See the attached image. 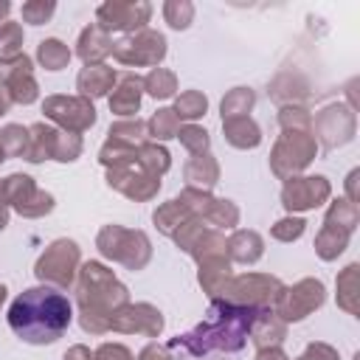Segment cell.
Returning a JSON list of instances; mask_svg holds the SVG:
<instances>
[{
	"label": "cell",
	"mask_w": 360,
	"mask_h": 360,
	"mask_svg": "<svg viewBox=\"0 0 360 360\" xmlns=\"http://www.w3.org/2000/svg\"><path fill=\"white\" fill-rule=\"evenodd\" d=\"M70 321H73V307L68 295L48 284L20 292L8 307L11 332L31 346H45L59 340L68 332Z\"/></svg>",
	"instance_id": "6da1fadb"
},
{
	"label": "cell",
	"mask_w": 360,
	"mask_h": 360,
	"mask_svg": "<svg viewBox=\"0 0 360 360\" xmlns=\"http://www.w3.org/2000/svg\"><path fill=\"white\" fill-rule=\"evenodd\" d=\"M79 321L90 335L110 332V315L129 301L127 287L98 262H87L79 267Z\"/></svg>",
	"instance_id": "7a4b0ae2"
},
{
	"label": "cell",
	"mask_w": 360,
	"mask_h": 360,
	"mask_svg": "<svg viewBox=\"0 0 360 360\" xmlns=\"http://www.w3.org/2000/svg\"><path fill=\"white\" fill-rule=\"evenodd\" d=\"M96 245H98L101 256H107L112 262H121L129 270H141L152 259V245H149L143 231H129V228H121V225H104L98 231Z\"/></svg>",
	"instance_id": "3957f363"
},
{
	"label": "cell",
	"mask_w": 360,
	"mask_h": 360,
	"mask_svg": "<svg viewBox=\"0 0 360 360\" xmlns=\"http://www.w3.org/2000/svg\"><path fill=\"white\" fill-rule=\"evenodd\" d=\"M284 290L287 287L276 276L245 273V276H231L219 298L222 301H231V304L253 307V309H276V304L284 295Z\"/></svg>",
	"instance_id": "277c9868"
},
{
	"label": "cell",
	"mask_w": 360,
	"mask_h": 360,
	"mask_svg": "<svg viewBox=\"0 0 360 360\" xmlns=\"http://www.w3.org/2000/svg\"><path fill=\"white\" fill-rule=\"evenodd\" d=\"M357 202H349V200H338L332 202V208L326 211V219H323V228L321 233L315 236V250L323 262H332L338 259L346 245H349V236L354 233L357 228Z\"/></svg>",
	"instance_id": "5b68a950"
},
{
	"label": "cell",
	"mask_w": 360,
	"mask_h": 360,
	"mask_svg": "<svg viewBox=\"0 0 360 360\" xmlns=\"http://www.w3.org/2000/svg\"><path fill=\"white\" fill-rule=\"evenodd\" d=\"M315 138L309 129H281V138L276 141V149L270 155V169L276 177L290 180L301 169L309 166L315 158Z\"/></svg>",
	"instance_id": "8992f818"
},
{
	"label": "cell",
	"mask_w": 360,
	"mask_h": 360,
	"mask_svg": "<svg viewBox=\"0 0 360 360\" xmlns=\"http://www.w3.org/2000/svg\"><path fill=\"white\" fill-rule=\"evenodd\" d=\"M82 262V253H79V245L73 239H56L45 248V253L37 259V278L45 281L48 287H56V290H65L73 284L76 278V267Z\"/></svg>",
	"instance_id": "52a82bcc"
},
{
	"label": "cell",
	"mask_w": 360,
	"mask_h": 360,
	"mask_svg": "<svg viewBox=\"0 0 360 360\" xmlns=\"http://www.w3.org/2000/svg\"><path fill=\"white\" fill-rule=\"evenodd\" d=\"M112 56L121 65H135V68L158 65L166 56V37L152 28H141V31L112 42Z\"/></svg>",
	"instance_id": "ba28073f"
},
{
	"label": "cell",
	"mask_w": 360,
	"mask_h": 360,
	"mask_svg": "<svg viewBox=\"0 0 360 360\" xmlns=\"http://www.w3.org/2000/svg\"><path fill=\"white\" fill-rule=\"evenodd\" d=\"M42 112L45 118L56 121L59 127H65V132H73V135L96 124V107L84 96H48L42 101Z\"/></svg>",
	"instance_id": "9c48e42d"
},
{
	"label": "cell",
	"mask_w": 360,
	"mask_h": 360,
	"mask_svg": "<svg viewBox=\"0 0 360 360\" xmlns=\"http://www.w3.org/2000/svg\"><path fill=\"white\" fill-rule=\"evenodd\" d=\"M3 191H6V202L22 214V217H45L53 208V197L42 188H37L34 177L28 174H11L3 180Z\"/></svg>",
	"instance_id": "30bf717a"
},
{
	"label": "cell",
	"mask_w": 360,
	"mask_h": 360,
	"mask_svg": "<svg viewBox=\"0 0 360 360\" xmlns=\"http://www.w3.org/2000/svg\"><path fill=\"white\" fill-rule=\"evenodd\" d=\"M323 298H326V290H323V284H321L318 278H301L295 287L284 290V295L278 298V304H276L273 312H276L284 323H290V321H304L309 312H315V309L323 304Z\"/></svg>",
	"instance_id": "8fae6325"
},
{
	"label": "cell",
	"mask_w": 360,
	"mask_h": 360,
	"mask_svg": "<svg viewBox=\"0 0 360 360\" xmlns=\"http://www.w3.org/2000/svg\"><path fill=\"white\" fill-rule=\"evenodd\" d=\"M309 132L318 135L323 149L343 146L354 135V112L343 104H329L315 115V121L309 124Z\"/></svg>",
	"instance_id": "7c38bea8"
},
{
	"label": "cell",
	"mask_w": 360,
	"mask_h": 360,
	"mask_svg": "<svg viewBox=\"0 0 360 360\" xmlns=\"http://www.w3.org/2000/svg\"><path fill=\"white\" fill-rule=\"evenodd\" d=\"M0 84L6 87L11 104H31L39 96L37 79H34V68L31 59L25 53H17L11 59H0Z\"/></svg>",
	"instance_id": "4fadbf2b"
},
{
	"label": "cell",
	"mask_w": 360,
	"mask_h": 360,
	"mask_svg": "<svg viewBox=\"0 0 360 360\" xmlns=\"http://www.w3.org/2000/svg\"><path fill=\"white\" fill-rule=\"evenodd\" d=\"M107 183H110L115 191L127 194L129 200H152V197L158 194V188H160V177L149 174V172L138 163V155H135V160H129V163L112 166V169L107 172Z\"/></svg>",
	"instance_id": "5bb4252c"
},
{
	"label": "cell",
	"mask_w": 360,
	"mask_h": 360,
	"mask_svg": "<svg viewBox=\"0 0 360 360\" xmlns=\"http://www.w3.org/2000/svg\"><path fill=\"white\" fill-rule=\"evenodd\" d=\"M110 329L112 332H127V335H146L158 338L163 329V315L152 304H124L110 315Z\"/></svg>",
	"instance_id": "9a60e30c"
},
{
	"label": "cell",
	"mask_w": 360,
	"mask_h": 360,
	"mask_svg": "<svg viewBox=\"0 0 360 360\" xmlns=\"http://www.w3.org/2000/svg\"><path fill=\"white\" fill-rule=\"evenodd\" d=\"M332 194L329 180L315 174V177H290L281 188V205L292 214V211H309L315 205H321L326 197Z\"/></svg>",
	"instance_id": "2e32d148"
},
{
	"label": "cell",
	"mask_w": 360,
	"mask_h": 360,
	"mask_svg": "<svg viewBox=\"0 0 360 360\" xmlns=\"http://www.w3.org/2000/svg\"><path fill=\"white\" fill-rule=\"evenodd\" d=\"M98 17V28L110 31H141L143 22H149L152 17V6L149 3H104L96 11Z\"/></svg>",
	"instance_id": "e0dca14e"
},
{
	"label": "cell",
	"mask_w": 360,
	"mask_h": 360,
	"mask_svg": "<svg viewBox=\"0 0 360 360\" xmlns=\"http://www.w3.org/2000/svg\"><path fill=\"white\" fill-rule=\"evenodd\" d=\"M141 90H143V79H138L135 73H118L112 96H110V110L115 115L132 118L141 107Z\"/></svg>",
	"instance_id": "ac0fdd59"
},
{
	"label": "cell",
	"mask_w": 360,
	"mask_h": 360,
	"mask_svg": "<svg viewBox=\"0 0 360 360\" xmlns=\"http://www.w3.org/2000/svg\"><path fill=\"white\" fill-rule=\"evenodd\" d=\"M248 338L256 343V349H273L287 338V323L273 309H262L259 318L253 321Z\"/></svg>",
	"instance_id": "d6986e66"
},
{
	"label": "cell",
	"mask_w": 360,
	"mask_h": 360,
	"mask_svg": "<svg viewBox=\"0 0 360 360\" xmlns=\"http://www.w3.org/2000/svg\"><path fill=\"white\" fill-rule=\"evenodd\" d=\"M115 70L112 68H107L104 62L101 65H87V68H82V73H79V79H76V87H79V96H84V98H98V96H107L110 90H112V84H115Z\"/></svg>",
	"instance_id": "ffe728a7"
},
{
	"label": "cell",
	"mask_w": 360,
	"mask_h": 360,
	"mask_svg": "<svg viewBox=\"0 0 360 360\" xmlns=\"http://www.w3.org/2000/svg\"><path fill=\"white\" fill-rule=\"evenodd\" d=\"M197 278H200V287L211 295V301L219 298L225 284H228V278H231V259L228 256H208V259H202Z\"/></svg>",
	"instance_id": "44dd1931"
},
{
	"label": "cell",
	"mask_w": 360,
	"mask_h": 360,
	"mask_svg": "<svg viewBox=\"0 0 360 360\" xmlns=\"http://www.w3.org/2000/svg\"><path fill=\"white\" fill-rule=\"evenodd\" d=\"M76 53H79L87 65H101V59L112 53V42H110V37H107L104 28H98V25H87V28L82 31V37H79V48H76Z\"/></svg>",
	"instance_id": "7402d4cb"
},
{
	"label": "cell",
	"mask_w": 360,
	"mask_h": 360,
	"mask_svg": "<svg viewBox=\"0 0 360 360\" xmlns=\"http://www.w3.org/2000/svg\"><path fill=\"white\" fill-rule=\"evenodd\" d=\"M225 138L231 146L236 149H253L262 143V129L256 127V121L250 115H239V118H225L222 121Z\"/></svg>",
	"instance_id": "603a6c76"
},
{
	"label": "cell",
	"mask_w": 360,
	"mask_h": 360,
	"mask_svg": "<svg viewBox=\"0 0 360 360\" xmlns=\"http://www.w3.org/2000/svg\"><path fill=\"white\" fill-rule=\"evenodd\" d=\"M56 135H59V129L42 124V121H39V124H31V127H28V149H25V160H31V163H42V160L53 158Z\"/></svg>",
	"instance_id": "cb8c5ba5"
},
{
	"label": "cell",
	"mask_w": 360,
	"mask_h": 360,
	"mask_svg": "<svg viewBox=\"0 0 360 360\" xmlns=\"http://www.w3.org/2000/svg\"><path fill=\"white\" fill-rule=\"evenodd\" d=\"M264 250V242L256 231H236L228 245H225V253L231 262H242V264H253Z\"/></svg>",
	"instance_id": "d4e9b609"
},
{
	"label": "cell",
	"mask_w": 360,
	"mask_h": 360,
	"mask_svg": "<svg viewBox=\"0 0 360 360\" xmlns=\"http://www.w3.org/2000/svg\"><path fill=\"white\" fill-rule=\"evenodd\" d=\"M186 180H188L191 188L208 191L219 180V163L208 152L205 155H191V160L186 163Z\"/></svg>",
	"instance_id": "484cf974"
},
{
	"label": "cell",
	"mask_w": 360,
	"mask_h": 360,
	"mask_svg": "<svg viewBox=\"0 0 360 360\" xmlns=\"http://www.w3.org/2000/svg\"><path fill=\"white\" fill-rule=\"evenodd\" d=\"M191 217H194V214H191V211H188V208L174 197V200L163 202V205L155 211V225H158L166 236H174V233H177V231L191 219Z\"/></svg>",
	"instance_id": "4316f807"
},
{
	"label": "cell",
	"mask_w": 360,
	"mask_h": 360,
	"mask_svg": "<svg viewBox=\"0 0 360 360\" xmlns=\"http://www.w3.org/2000/svg\"><path fill=\"white\" fill-rule=\"evenodd\" d=\"M28 149V129L20 124H8L0 129V163L8 158H25Z\"/></svg>",
	"instance_id": "83f0119b"
},
{
	"label": "cell",
	"mask_w": 360,
	"mask_h": 360,
	"mask_svg": "<svg viewBox=\"0 0 360 360\" xmlns=\"http://www.w3.org/2000/svg\"><path fill=\"white\" fill-rule=\"evenodd\" d=\"M112 143H121V146H141L146 141V124L138 121V118H124V121H115L107 132Z\"/></svg>",
	"instance_id": "f1b7e54d"
},
{
	"label": "cell",
	"mask_w": 360,
	"mask_h": 360,
	"mask_svg": "<svg viewBox=\"0 0 360 360\" xmlns=\"http://www.w3.org/2000/svg\"><path fill=\"white\" fill-rule=\"evenodd\" d=\"M177 129H180V118L174 115V110H172V107L158 110V112L146 121V135H149V138H155V141L177 138Z\"/></svg>",
	"instance_id": "f546056e"
},
{
	"label": "cell",
	"mask_w": 360,
	"mask_h": 360,
	"mask_svg": "<svg viewBox=\"0 0 360 360\" xmlns=\"http://www.w3.org/2000/svg\"><path fill=\"white\" fill-rule=\"evenodd\" d=\"M202 222H208V228H233L239 222V208L231 202V200H211L205 214H202Z\"/></svg>",
	"instance_id": "4dcf8cb0"
},
{
	"label": "cell",
	"mask_w": 360,
	"mask_h": 360,
	"mask_svg": "<svg viewBox=\"0 0 360 360\" xmlns=\"http://www.w3.org/2000/svg\"><path fill=\"white\" fill-rule=\"evenodd\" d=\"M143 90L152 96V98H169L177 93V76L166 68H152L143 79Z\"/></svg>",
	"instance_id": "1f68e13d"
},
{
	"label": "cell",
	"mask_w": 360,
	"mask_h": 360,
	"mask_svg": "<svg viewBox=\"0 0 360 360\" xmlns=\"http://www.w3.org/2000/svg\"><path fill=\"white\" fill-rule=\"evenodd\" d=\"M256 104V93L250 87H233L225 98H222V121L225 118H239L248 115Z\"/></svg>",
	"instance_id": "d6a6232c"
},
{
	"label": "cell",
	"mask_w": 360,
	"mask_h": 360,
	"mask_svg": "<svg viewBox=\"0 0 360 360\" xmlns=\"http://www.w3.org/2000/svg\"><path fill=\"white\" fill-rule=\"evenodd\" d=\"M37 59L42 62L45 70H62V68H68V62H70V51H68V45L59 42V39H45V42H39V48H37Z\"/></svg>",
	"instance_id": "836d02e7"
},
{
	"label": "cell",
	"mask_w": 360,
	"mask_h": 360,
	"mask_svg": "<svg viewBox=\"0 0 360 360\" xmlns=\"http://www.w3.org/2000/svg\"><path fill=\"white\" fill-rule=\"evenodd\" d=\"M138 163H141L149 174H155V177H160V174L172 166L169 152H166L163 146H158V143H149V141H143V143L138 146Z\"/></svg>",
	"instance_id": "e575fe53"
},
{
	"label": "cell",
	"mask_w": 360,
	"mask_h": 360,
	"mask_svg": "<svg viewBox=\"0 0 360 360\" xmlns=\"http://www.w3.org/2000/svg\"><path fill=\"white\" fill-rule=\"evenodd\" d=\"M357 264H349L340 276H338V304L346 309V312H357Z\"/></svg>",
	"instance_id": "d590c367"
},
{
	"label": "cell",
	"mask_w": 360,
	"mask_h": 360,
	"mask_svg": "<svg viewBox=\"0 0 360 360\" xmlns=\"http://www.w3.org/2000/svg\"><path fill=\"white\" fill-rule=\"evenodd\" d=\"M205 107H208V101H205V96L200 93V90H186V93H180L177 96V101H174V115L183 121H194V118H200V115H205Z\"/></svg>",
	"instance_id": "8d00e7d4"
},
{
	"label": "cell",
	"mask_w": 360,
	"mask_h": 360,
	"mask_svg": "<svg viewBox=\"0 0 360 360\" xmlns=\"http://www.w3.org/2000/svg\"><path fill=\"white\" fill-rule=\"evenodd\" d=\"M177 138H180V143H183L191 155H205L208 146H211L208 132H205L202 127H197V124H186V127H180V129H177Z\"/></svg>",
	"instance_id": "74e56055"
},
{
	"label": "cell",
	"mask_w": 360,
	"mask_h": 360,
	"mask_svg": "<svg viewBox=\"0 0 360 360\" xmlns=\"http://www.w3.org/2000/svg\"><path fill=\"white\" fill-rule=\"evenodd\" d=\"M22 48V28L20 22H0V59H11Z\"/></svg>",
	"instance_id": "f35d334b"
},
{
	"label": "cell",
	"mask_w": 360,
	"mask_h": 360,
	"mask_svg": "<svg viewBox=\"0 0 360 360\" xmlns=\"http://www.w3.org/2000/svg\"><path fill=\"white\" fill-rule=\"evenodd\" d=\"M79 152H82V138L73 135V132L59 129V135H56V149H53V160L70 163V160L79 158Z\"/></svg>",
	"instance_id": "ab89813d"
},
{
	"label": "cell",
	"mask_w": 360,
	"mask_h": 360,
	"mask_svg": "<svg viewBox=\"0 0 360 360\" xmlns=\"http://www.w3.org/2000/svg\"><path fill=\"white\" fill-rule=\"evenodd\" d=\"M163 17H166V22L172 25V28H188V22H191V17H194V6L191 3H180V0H172V3H166L163 6Z\"/></svg>",
	"instance_id": "60d3db41"
},
{
	"label": "cell",
	"mask_w": 360,
	"mask_h": 360,
	"mask_svg": "<svg viewBox=\"0 0 360 360\" xmlns=\"http://www.w3.org/2000/svg\"><path fill=\"white\" fill-rule=\"evenodd\" d=\"M53 11H56V3H51V0H31V3H22V20L31 22V25H42Z\"/></svg>",
	"instance_id": "b9f144b4"
},
{
	"label": "cell",
	"mask_w": 360,
	"mask_h": 360,
	"mask_svg": "<svg viewBox=\"0 0 360 360\" xmlns=\"http://www.w3.org/2000/svg\"><path fill=\"white\" fill-rule=\"evenodd\" d=\"M278 124H281V129H309V112L304 110V107H292V104H287V107H281V112H278Z\"/></svg>",
	"instance_id": "7bdbcfd3"
},
{
	"label": "cell",
	"mask_w": 360,
	"mask_h": 360,
	"mask_svg": "<svg viewBox=\"0 0 360 360\" xmlns=\"http://www.w3.org/2000/svg\"><path fill=\"white\" fill-rule=\"evenodd\" d=\"M304 219L301 217H287V219H278L276 225H273V239H278V242H292V239H298L301 233H304Z\"/></svg>",
	"instance_id": "ee69618b"
},
{
	"label": "cell",
	"mask_w": 360,
	"mask_h": 360,
	"mask_svg": "<svg viewBox=\"0 0 360 360\" xmlns=\"http://www.w3.org/2000/svg\"><path fill=\"white\" fill-rule=\"evenodd\" d=\"M93 360H132L129 349L121 346V343H101L93 354Z\"/></svg>",
	"instance_id": "f6af8a7d"
},
{
	"label": "cell",
	"mask_w": 360,
	"mask_h": 360,
	"mask_svg": "<svg viewBox=\"0 0 360 360\" xmlns=\"http://www.w3.org/2000/svg\"><path fill=\"white\" fill-rule=\"evenodd\" d=\"M298 360H338V352L326 343H312V346H307V352Z\"/></svg>",
	"instance_id": "bcb514c9"
},
{
	"label": "cell",
	"mask_w": 360,
	"mask_h": 360,
	"mask_svg": "<svg viewBox=\"0 0 360 360\" xmlns=\"http://www.w3.org/2000/svg\"><path fill=\"white\" fill-rule=\"evenodd\" d=\"M138 360H172V354H169L166 346H160V343H149V346L138 354Z\"/></svg>",
	"instance_id": "7dc6e473"
},
{
	"label": "cell",
	"mask_w": 360,
	"mask_h": 360,
	"mask_svg": "<svg viewBox=\"0 0 360 360\" xmlns=\"http://www.w3.org/2000/svg\"><path fill=\"white\" fill-rule=\"evenodd\" d=\"M65 360H93V357H90V349L87 346H70L65 352Z\"/></svg>",
	"instance_id": "c3c4849f"
},
{
	"label": "cell",
	"mask_w": 360,
	"mask_h": 360,
	"mask_svg": "<svg viewBox=\"0 0 360 360\" xmlns=\"http://www.w3.org/2000/svg\"><path fill=\"white\" fill-rule=\"evenodd\" d=\"M256 360H290L278 346H273V349H259V354H256Z\"/></svg>",
	"instance_id": "681fc988"
},
{
	"label": "cell",
	"mask_w": 360,
	"mask_h": 360,
	"mask_svg": "<svg viewBox=\"0 0 360 360\" xmlns=\"http://www.w3.org/2000/svg\"><path fill=\"white\" fill-rule=\"evenodd\" d=\"M8 225V202H6V191H3V180H0V231Z\"/></svg>",
	"instance_id": "f907efd6"
},
{
	"label": "cell",
	"mask_w": 360,
	"mask_h": 360,
	"mask_svg": "<svg viewBox=\"0 0 360 360\" xmlns=\"http://www.w3.org/2000/svg\"><path fill=\"white\" fill-rule=\"evenodd\" d=\"M8 107H11V98H8L6 87L0 84V115H6V112H8Z\"/></svg>",
	"instance_id": "816d5d0a"
},
{
	"label": "cell",
	"mask_w": 360,
	"mask_h": 360,
	"mask_svg": "<svg viewBox=\"0 0 360 360\" xmlns=\"http://www.w3.org/2000/svg\"><path fill=\"white\" fill-rule=\"evenodd\" d=\"M8 8H11L8 3H0V17H6V14H8Z\"/></svg>",
	"instance_id": "f5cc1de1"
},
{
	"label": "cell",
	"mask_w": 360,
	"mask_h": 360,
	"mask_svg": "<svg viewBox=\"0 0 360 360\" xmlns=\"http://www.w3.org/2000/svg\"><path fill=\"white\" fill-rule=\"evenodd\" d=\"M3 301H6V287L0 284V307H3Z\"/></svg>",
	"instance_id": "db71d44e"
}]
</instances>
